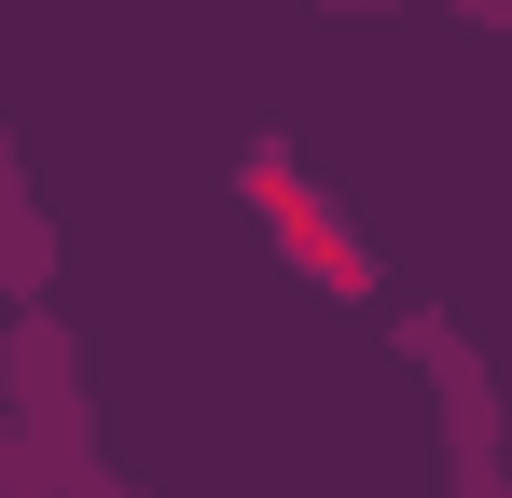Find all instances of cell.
Returning <instances> with one entry per match:
<instances>
[{
    "label": "cell",
    "instance_id": "cell-1",
    "mask_svg": "<svg viewBox=\"0 0 512 498\" xmlns=\"http://www.w3.org/2000/svg\"><path fill=\"white\" fill-rule=\"evenodd\" d=\"M0 415L56 457V485L97 457V402H84V346H70V319L56 305H14V332H0Z\"/></svg>",
    "mask_w": 512,
    "mask_h": 498
},
{
    "label": "cell",
    "instance_id": "cell-2",
    "mask_svg": "<svg viewBox=\"0 0 512 498\" xmlns=\"http://www.w3.org/2000/svg\"><path fill=\"white\" fill-rule=\"evenodd\" d=\"M402 360L429 374V415H443V457H499V374H485V346L443 319V305H416L402 319Z\"/></svg>",
    "mask_w": 512,
    "mask_h": 498
},
{
    "label": "cell",
    "instance_id": "cell-3",
    "mask_svg": "<svg viewBox=\"0 0 512 498\" xmlns=\"http://www.w3.org/2000/svg\"><path fill=\"white\" fill-rule=\"evenodd\" d=\"M0 291H14V305L56 291V222H42V194H28V166H14V125H0Z\"/></svg>",
    "mask_w": 512,
    "mask_h": 498
},
{
    "label": "cell",
    "instance_id": "cell-4",
    "mask_svg": "<svg viewBox=\"0 0 512 498\" xmlns=\"http://www.w3.org/2000/svg\"><path fill=\"white\" fill-rule=\"evenodd\" d=\"M0 498H56V457H42L14 415H0Z\"/></svg>",
    "mask_w": 512,
    "mask_h": 498
},
{
    "label": "cell",
    "instance_id": "cell-5",
    "mask_svg": "<svg viewBox=\"0 0 512 498\" xmlns=\"http://www.w3.org/2000/svg\"><path fill=\"white\" fill-rule=\"evenodd\" d=\"M305 14H471V28H512V0H305Z\"/></svg>",
    "mask_w": 512,
    "mask_h": 498
},
{
    "label": "cell",
    "instance_id": "cell-6",
    "mask_svg": "<svg viewBox=\"0 0 512 498\" xmlns=\"http://www.w3.org/2000/svg\"><path fill=\"white\" fill-rule=\"evenodd\" d=\"M443 498H512V471L499 457H443Z\"/></svg>",
    "mask_w": 512,
    "mask_h": 498
},
{
    "label": "cell",
    "instance_id": "cell-7",
    "mask_svg": "<svg viewBox=\"0 0 512 498\" xmlns=\"http://www.w3.org/2000/svg\"><path fill=\"white\" fill-rule=\"evenodd\" d=\"M56 498H139V485H125L111 457H84V471H70V485H56Z\"/></svg>",
    "mask_w": 512,
    "mask_h": 498
}]
</instances>
